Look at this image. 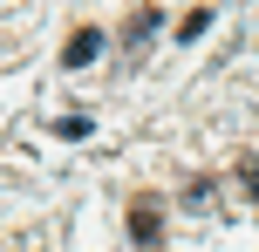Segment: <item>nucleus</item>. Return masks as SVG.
<instances>
[{
  "mask_svg": "<svg viewBox=\"0 0 259 252\" xmlns=\"http://www.w3.org/2000/svg\"><path fill=\"white\" fill-rule=\"evenodd\" d=\"M96 55H103V34H96V27H75V41L62 48V62H68V68H89Z\"/></svg>",
  "mask_w": 259,
  "mask_h": 252,
  "instance_id": "f257e3e1",
  "label": "nucleus"
},
{
  "mask_svg": "<svg viewBox=\"0 0 259 252\" xmlns=\"http://www.w3.org/2000/svg\"><path fill=\"white\" fill-rule=\"evenodd\" d=\"M157 225H164V205H157V198H137V218H130V232L150 245V239H157Z\"/></svg>",
  "mask_w": 259,
  "mask_h": 252,
  "instance_id": "f03ea898",
  "label": "nucleus"
},
{
  "mask_svg": "<svg viewBox=\"0 0 259 252\" xmlns=\"http://www.w3.org/2000/svg\"><path fill=\"white\" fill-rule=\"evenodd\" d=\"M157 27H164V14H157V7H137V21H130V48H137V41H150Z\"/></svg>",
  "mask_w": 259,
  "mask_h": 252,
  "instance_id": "7ed1b4c3",
  "label": "nucleus"
}]
</instances>
